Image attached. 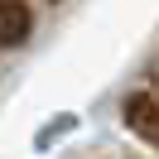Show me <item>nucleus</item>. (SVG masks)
<instances>
[{"label":"nucleus","mask_w":159,"mask_h":159,"mask_svg":"<svg viewBox=\"0 0 159 159\" xmlns=\"http://www.w3.org/2000/svg\"><path fill=\"white\" fill-rule=\"evenodd\" d=\"M120 116H125L130 135H140L149 149H159V101L149 97V92H130L125 106H120Z\"/></svg>","instance_id":"obj_1"},{"label":"nucleus","mask_w":159,"mask_h":159,"mask_svg":"<svg viewBox=\"0 0 159 159\" xmlns=\"http://www.w3.org/2000/svg\"><path fill=\"white\" fill-rule=\"evenodd\" d=\"M34 34V5L29 0H0V48H20Z\"/></svg>","instance_id":"obj_2"}]
</instances>
